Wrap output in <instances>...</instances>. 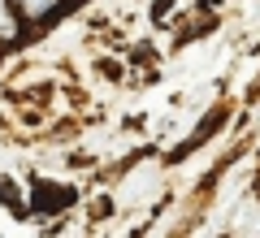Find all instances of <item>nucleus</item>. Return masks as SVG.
<instances>
[{
  "instance_id": "7ed1b4c3",
  "label": "nucleus",
  "mask_w": 260,
  "mask_h": 238,
  "mask_svg": "<svg viewBox=\"0 0 260 238\" xmlns=\"http://www.w3.org/2000/svg\"><path fill=\"white\" fill-rule=\"evenodd\" d=\"M22 9V18H30V22H39L44 13H56V0H13Z\"/></svg>"
},
{
  "instance_id": "39448f33",
  "label": "nucleus",
  "mask_w": 260,
  "mask_h": 238,
  "mask_svg": "<svg viewBox=\"0 0 260 238\" xmlns=\"http://www.w3.org/2000/svg\"><path fill=\"white\" fill-rule=\"evenodd\" d=\"M0 35H5V39L18 35V22L9 18V0H0Z\"/></svg>"
},
{
  "instance_id": "423d86ee",
  "label": "nucleus",
  "mask_w": 260,
  "mask_h": 238,
  "mask_svg": "<svg viewBox=\"0 0 260 238\" xmlns=\"http://www.w3.org/2000/svg\"><path fill=\"white\" fill-rule=\"evenodd\" d=\"M100 74H109V78H121V65H113V61H100Z\"/></svg>"
},
{
  "instance_id": "20e7f679",
  "label": "nucleus",
  "mask_w": 260,
  "mask_h": 238,
  "mask_svg": "<svg viewBox=\"0 0 260 238\" xmlns=\"http://www.w3.org/2000/svg\"><path fill=\"white\" fill-rule=\"evenodd\" d=\"M0 203H9V208L26 212V208H22V195H18V186H13V178H0Z\"/></svg>"
},
{
  "instance_id": "f03ea898",
  "label": "nucleus",
  "mask_w": 260,
  "mask_h": 238,
  "mask_svg": "<svg viewBox=\"0 0 260 238\" xmlns=\"http://www.w3.org/2000/svg\"><path fill=\"white\" fill-rule=\"evenodd\" d=\"M221 121H225V109H213V113H208V121H204V126H200V130H195V134L186 139V143L178 147V152L169 156V160H182V156H191V147H200V143H204V139H213V130L221 126Z\"/></svg>"
},
{
  "instance_id": "f257e3e1",
  "label": "nucleus",
  "mask_w": 260,
  "mask_h": 238,
  "mask_svg": "<svg viewBox=\"0 0 260 238\" xmlns=\"http://www.w3.org/2000/svg\"><path fill=\"white\" fill-rule=\"evenodd\" d=\"M65 203H74V191H70V186L35 182V212H61Z\"/></svg>"
},
{
  "instance_id": "0eeeda50",
  "label": "nucleus",
  "mask_w": 260,
  "mask_h": 238,
  "mask_svg": "<svg viewBox=\"0 0 260 238\" xmlns=\"http://www.w3.org/2000/svg\"><path fill=\"white\" fill-rule=\"evenodd\" d=\"M169 9H174V0H156V9H152V18H165Z\"/></svg>"
}]
</instances>
